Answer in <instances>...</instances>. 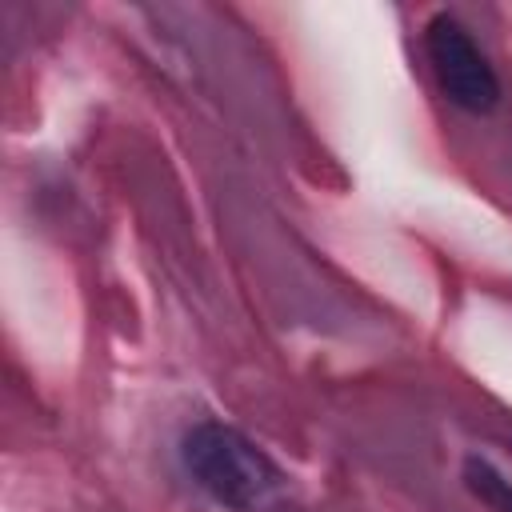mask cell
Masks as SVG:
<instances>
[{
  "label": "cell",
  "instance_id": "2",
  "mask_svg": "<svg viewBox=\"0 0 512 512\" xmlns=\"http://www.w3.org/2000/svg\"><path fill=\"white\" fill-rule=\"evenodd\" d=\"M424 48H428V64L436 72V84L440 92L464 108V112H492L500 104V80L488 64V56L476 48V40L468 36V28L440 12L428 20V32H424Z\"/></svg>",
  "mask_w": 512,
  "mask_h": 512
},
{
  "label": "cell",
  "instance_id": "3",
  "mask_svg": "<svg viewBox=\"0 0 512 512\" xmlns=\"http://www.w3.org/2000/svg\"><path fill=\"white\" fill-rule=\"evenodd\" d=\"M464 484H468V492H472L488 512H512V480H508L500 468H492L488 460L468 456V460H464Z\"/></svg>",
  "mask_w": 512,
  "mask_h": 512
},
{
  "label": "cell",
  "instance_id": "1",
  "mask_svg": "<svg viewBox=\"0 0 512 512\" xmlns=\"http://www.w3.org/2000/svg\"><path fill=\"white\" fill-rule=\"evenodd\" d=\"M184 468L216 504L232 512H268L284 496V472L240 428L204 420L180 444Z\"/></svg>",
  "mask_w": 512,
  "mask_h": 512
}]
</instances>
